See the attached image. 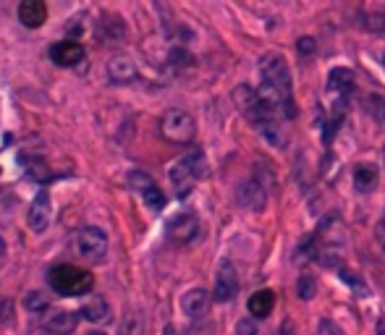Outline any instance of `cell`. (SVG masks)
<instances>
[{"label": "cell", "instance_id": "6da1fadb", "mask_svg": "<svg viewBox=\"0 0 385 335\" xmlns=\"http://www.w3.org/2000/svg\"><path fill=\"white\" fill-rule=\"evenodd\" d=\"M48 283H50V288H53V291H55L58 296H66V299H71V296L89 294V291H92V286H95V278H92V273L81 270L79 265L60 262V265L50 267Z\"/></svg>", "mask_w": 385, "mask_h": 335}, {"label": "cell", "instance_id": "7a4b0ae2", "mask_svg": "<svg viewBox=\"0 0 385 335\" xmlns=\"http://www.w3.org/2000/svg\"><path fill=\"white\" fill-rule=\"evenodd\" d=\"M205 173H208L205 152L194 147V149H189L184 158H178L176 163H173L168 176H170V184H173L178 197H187L199 178H205Z\"/></svg>", "mask_w": 385, "mask_h": 335}, {"label": "cell", "instance_id": "3957f363", "mask_svg": "<svg viewBox=\"0 0 385 335\" xmlns=\"http://www.w3.org/2000/svg\"><path fill=\"white\" fill-rule=\"evenodd\" d=\"M108 233L102 228H95V226H87V228H79L74 236H71V249L87 259V262H102L105 254H108Z\"/></svg>", "mask_w": 385, "mask_h": 335}, {"label": "cell", "instance_id": "277c9868", "mask_svg": "<svg viewBox=\"0 0 385 335\" xmlns=\"http://www.w3.org/2000/svg\"><path fill=\"white\" fill-rule=\"evenodd\" d=\"M160 134L168 142H173V144H189L197 137V123H194V118L189 116L187 110L170 108L160 118Z\"/></svg>", "mask_w": 385, "mask_h": 335}, {"label": "cell", "instance_id": "5b68a950", "mask_svg": "<svg viewBox=\"0 0 385 335\" xmlns=\"http://www.w3.org/2000/svg\"><path fill=\"white\" fill-rule=\"evenodd\" d=\"M259 76H262L265 84L276 87L283 97H291V71H288V63L283 55L267 53L262 63H259Z\"/></svg>", "mask_w": 385, "mask_h": 335}, {"label": "cell", "instance_id": "8992f818", "mask_svg": "<svg viewBox=\"0 0 385 335\" xmlns=\"http://www.w3.org/2000/svg\"><path fill=\"white\" fill-rule=\"evenodd\" d=\"M128 186L137 191L139 197H142V202H144L152 212H160V210L166 207L163 189H160L158 184L152 181V176L144 173V170H131V173H128Z\"/></svg>", "mask_w": 385, "mask_h": 335}, {"label": "cell", "instance_id": "52a82bcc", "mask_svg": "<svg viewBox=\"0 0 385 335\" xmlns=\"http://www.w3.org/2000/svg\"><path fill=\"white\" fill-rule=\"evenodd\" d=\"M236 202L244 210H249V212H262L267 205L265 181L257 176V173L252 178H247V181H241L236 189Z\"/></svg>", "mask_w": 385, "mask_h": 335}, {"label": "cell", "instance_id": "ba28073f", "mask_svg": "<svg viewBox=\"0 0 385 335\" xmlns=\"http://www.w3.org/2000/svg\"><path fill=\"white\" fill-rule=\"evenodd\" d=\"M199 236V217L194 212H178L168 220V238L176 247H189Z\"/></svg>", "mask_w": 385, "mask_h": 335}, {"label": "cell", "instance_id": "9c48e42d", "mask_svg": "<svg viewBox=\"0 0 385 335\" xmlns=\"http://www.w3.org/2000/svg\"><path fill=\"white\" fill-rule=\"evenodd\" d=\"M53 220V202H50V194L42 189L37 197L32 199L29 205V212H27V223L34 233H45Z\"/></svg>", "mask_w": 385, "mask_h": 335}, {"label": "cell", "instance_id": "30bf717a", "mask_svg": "<svg viewBox=\"0 0 385 335\" xmlns=\"http://www.w3.org/2000/svg\"><path fill=\"white\" fill-rule=\"evenodd\" d=\"M238 291V278H236V267L231 265L228 259H223L220 262V267H217V275H215V301H220V304H226V301H231L234 296H236Z\"/></svg>", "mask_w": 385, "mask_h": 335}, {"label": "cell", "instance_id": "8fae6325", "mask_svg": "<svg viewBox=\"0 0 385 335\" xmlns=\"http://www.w3.org/2000/svg\"><path fill=\"white\" fill-rule=\"evenodd\" d=\"M79 325V317L66 309H48L42 317V327L53 335H71Z\"/></svg>", "mask_w": 385, "mask_h": 335}, {"label": "cell", "instance_id": "7c38bea8", "mask_svg": "<svg viewBox=\"0 0 385 335\" xmlns=\"http://www.w3.org/2000/svg\"><path fill=\"white\" fill-rule=\"evenodd\" d=\"M50 58H53V63L63 66V69H74V66H79L81 60H84V48L74 40L55 42L50 48Z\"/></svg>", "mask_w": 385, "mask_h": 335}, {"label": "cell", "instance_id": "4fadbf2b", "mask_svg": "<svg viewBox=\"0 0 385 335\" xmlns=\"http://www.w3.org/2000/svg\"><path fill=\"white\" fill-rule=\"evenodd\" d=\"M181 309L189 320H202L210 309V294L205 288H189L187 294L181 296Z\"/></svg>", "mask_w": 385, "mask_h": 335}, {"label": "cell", "instance_id": "5bb4252c", "mask_svg": "<svg viewBox=\"0 0 385 335\" xmlns=\"http://www.w3.org/2000/svg\"><path fill=\"white\" fill-rule=\"evenodd\" d=\"M108 76L113 84H131L137 81L139 71H137V63L128 58V55H113L108 60Z\"/></svg>", "mask_w": 385, "mask_h": 335}, {"label": "cell", "instance_id": "9a60e30c", "mask_svg": "<svg viewBox=\"0 0 385 335\" xmlns=\"http://www.w3.org/2000/svg\"><path fill=\"white\" fill-rule=\"evenodd\" d=\"M45 19H48L45 0H21L19 3V21L27 29H40Z\"/></svg>", "mask_w": 385, "mask_h": 335}, {"label": "cell", "instance_id": "2e32d148", "mask_svg": "<svg viewBox=\"0 0 385 335\" xmlns=\"http://www.w3.org/2000/svg\"><path fill=\"white\" fill-rule=\"evenodd\" d=\"M354 71L346 69V66H338V69H333L330 74H327V87L336 92L338 97H349L351 92H354Z\"/></svg>", "mask_w": 385, "mask_h": 335}, {"label": "cell", "instance_id": "e0dca14e", "mask_svg": "<svg viewBox=\"0 0 385 335\" xmlns=\"http://www.w3.org/2000/svg\"><path fill=\"white\" fill-rule=\"evenodd\" d=\"M97 37L102 42H108V45L121 42L126 37V27H123V21L116 19V16H105L102 21H97Z\"/></svg>", "mask_w": 385, "mask_h": 335}, {"label": "cell", "instance_id": "ac0fdd59", "mask_svg": "<svg viewBox=\"0 0 385 335\" xmlns=\"http://www.w3.org/2000/svg\"><path fill=\"white\" fill-rule=\"evenodd\" d=\"M249 315H255L257 320H262L273 312V306H276V294L270 291V288H262V291H257L252 299H249Z\"/></svg>", "mask_w": 385, "mask_h": 335}, {"label": "cell", "instance_id": "d6986e66", "mask_svg": "<svg viewBox=\"0 0 385 335\" xmlns=\"http://www.w3.org/2000/svg\"><path fill=\"white\" fill-rule=\"evenodd\" d=\"M317 238H320L323 244H330V247L341 244V238H344V226H341L338 215H327L325 220L320 223V233H317Z\"/></svg>", "mask_w": 385, "mask_h": 335}, {"label": "cell", "instance_id": "ffe728a7", "mask_svg": "<svg viewBox=\"0 0 385 335\" xmlns=\"http://www.w3.org/2000/svg\"><path fill=\"white\" fill-rule=\"evenodd\" d=\"M234 102H236V108L241 110L244 116H249V113L259 105V92L252 89L249 84H238V87L234 89Z\"/></svg>", "mask_w": 385, "mask_h": 335}, {"label": "cell", "instance_id": "44dd1931", "mask_svg": "<svg viewBox=\"0 0 385 335\" xmlns=\"http://www.w3.org/2000/svg\"><path fill=\"white\" fill-rule=\"evenodd\" d=\"M81 317H84L87 322H95V325H97V322H108V320H110L108 301H105V299H100V296H97V299H92V301H89V304L81 309Z\"/></svg>", "mask_w": 385, "mask_h": 335}, {"label": "cell", "instance_id": "7402d4cb", "mask_svg": "<svg viewBox=\"0 0 385 335\" xmlns=\"http://www.w3.org/2000/svg\"><path fill=\"white\" fill-rule=\"evenodd\" d=\"M377 184V170L375 165H370V163H365V165H356L354 170V186L359 189V191H372Z\"/></svg>", "mask_w": 385, "mask_h": 335}, {"label": "cell", "instance_id": "603a6c76", "mask_svg": "<svg viewBox=\"0 0 385 335\" xmlns=\"http://www.w3.org/2000/svg\"><path fill=\"white\" fill-rule=\"evenodd\" d=\"M257 128H259V134H262V137H265L267 142L273 144V147H286L288 137H286V131H283V128L276 123V118L265 121V123H259Z\"/></svg>", "mask_w": 385, "mask_h": 335}, {"label": "cell", "instance_id": "cb8c5ba5", "mask_svg": "<svg viewBox=\"0 0 385 335\" xmlns=\"http://www.w3.org/2000/svg\"><path fill=\"white\" fill-rule=\"evenodd\" d=\"M24 309L32 312V315H45L50 309L48 294H42V291H29V294L24 296Z\"/></svg>", "mask_w": 385, "mask_h": 335}, {"label": "cell", "instance_id": "d4e9b609", "mask_svg": "<svg viewBox=\"0 0 385 335\" xmlns=\"http://www.w3.org/2000/svg\"><path fill=\"white\" fill-rule=\"evenodd\" d=\"M168 63H170V69H176V71L191 69V66H194V55L184 48H173L168 53Z\"/></svg>", "mask_w": 385, "mask_h": 335}, {"label": "cell", "instance_id": "484cf974", "mask_svg": "<svg viewBox=\"0 0 385 335\" xmlns=\"http://www.w3.org/2000/svg\"><path fill=\"white\" fill-rule=\"evenodd\" d=\"M27 173H29L34 181H40V184H45V181H50L53 178V170L48 168V163L40 158H32L27 160Z\"/></svg>", "mask_w": 385, "mask_h": 335}, {"label": "cell", "instance_id": "4316f807", "mask_svg": "<svg viewBox=\"0 0 385 335\" xmlns=\"http://www.w3.org/2000/svg\"><path fill=\"white\" fill-rule=\"evenodd\" d=\"M365 110L377 121V123H383L385 121V97L383 95H370V97H367Z\"/></svg>", "mask_w": 385, "mask_h": 335}, {"label": "cell", "instance_id": "83f0119b", "mask_svg": "<svg viewBox=\"0 0 385 335\" xmlns=\"http://www.w3.org/2000/svg\"><path fill=\"white\" fill-rule=\"evenodd\" d=\"M297 262H309V259H317V247H315V238L306 236L302 244L297 247Z\"/></svg>", "mask_w": 385, "mask_h": 335}, {"label": "cell", "instance_id": "f1b7e54d", "mask_svg": "<svg viewBox=\"0 0 385 335\" xmlns=\"http://www.w3.org/2000/svg\"><path fill=\"white\" fill-rule=\"evenodd\" d=\"M336 273H338V278H341V280H346V283L354 288V291H359V296H367V286L362 283V280H359V278L354 275V273H351V270H346V267L341 265L336 270Z\"/></svg>", "mask_w": 385, "mask_h": 335}, {"label": "cell", "instance_id": "f546056e", "mask_svg": "<svg viewBox=\"0 0 385 335\" xmlns=\"http://www.w3.org/2000/svg\"><path fill=\"white\" fill-rule=\"evenodd\" d=\"M365 29L375 32V34H383L385 32V13L383 11H372V13H367Z\"/></svg>", "mask_w": 385, "mask_h": 335}, {"label": "cell", "instance_id": "4dcf8cb0", "mask_svg": "<svg viewBox=\"0 0 385 335\" xmlns=\"http://www.w3.org/2000/svg\"><path fill=\"white\" fill-rule=\"evenodd\" d=\"M297 53H299V58H312V55L317 53L315 37H299L297 40Z\"/></svg>", "mask_w": 385, "mask_h": 335}, {"label": "cell", "instance_id": "1f68e13d", "mask_svg": "<svg viewBox=\"0 0 385 335\" xmlns=\"http://www.w3.org/2000/svg\"><path fill=\"white\" fill-rule=\"evenodd\" d=\"M297 294L304 299V301H309L312 296H315V280L309 275H302L299 278V283H297Z\"/></svg>", "mask_w": 385, "mask_h": 335}, {"label": "cell", "instance_id": "d6a6232c", "mask_svg": "<svg viewBox=\"0 0 385 335\" xmlns=\"http://www.w3.org/2000/svg\"><path fill=\"white\" fill-rule=\"evenodd\" d=\"M317 335H344V330L336 325V322H330V320H323L320 325H317Z\"/></svg>", "mask_w": 385, "mask_h": 335}, {"label": "cell", "instance_id": "836d02e7", "mask_svg": "<svg viewBox=\"0 0 385 335\" xmlns=\"http://www.w3.org/2000/svg\"><path fill=\"white\" fill-rule=\"evenodd\" d=\"M236 335H257V322L255 320H238Z\"/></svg>", "mask_w": 385, "mask_h": 335}, {"label": "cell", "instance_id": "e575fe53", "mask_svg": "<svg viewBox=\"0 0 385 335\" xmlns=\"http://www.w3.org/2000/svg\"><path fill=\"white\" fill-rule=\"evenodd\" d=\"M163 335H181V330H178L176 325H166V330H163Z\"/></svg>", "mask_w": 385, "mask_h": 335}, {"label": "cell", "instance_id": "d590c367", "mask_svg": "<svg viewBox=\"0 0 385 335\" xmlns=\"http://www.w3.org/2000/svg\"><path fill=\"white\" fill-rule=\"evenodd\" d=\"M281 335H294V325H291V322H283V330H281Z\"/></svg>", "mask_w": 385, "mask_h": 335}, {"label": "cell", "instance_id": "8d00e7d4", "mask_svg": "<svg viewBox=\"0 0 385 335\" xmlns=\"http://www.w3.org/2000/svg\"><path fill=\"white\" fill-rule=\"evenodd\" d=\"M377 335H385V317H380V320H377Z\"/></svg>", "mask_w": 385, "mask_h": 335}, {"label": "cell", "instance_id": "74e56055", "mask_svg": "<svg viewBox=\"0 0 385 335\" xmlns=\"http://www.w3.org/2000/svg\"><path fill=\"white\" fill-rule=\"evenodd\" d=\"M3 257H6V241L0 238V259H3Z\"/></svg>", "mask_w": 385, "mask_h": 335}, {"label": "cell", "instance_id": "f35d334b", "mask_svg": "<svg viewBox=\"0 0 385 335\" xmlns=\"http://www.w3.org/2000/svg\"><path fill=\"white\" fill-rule=\"evenodd\" d=\"M87 335H108V333H102V330H92V333H87Z\"/></svg>", "mask_w": 385, "mask_h": 335}, {"label": "cell", "instance_id": "ab89813d", "mask_svg": "<svg viewBox=\"0 0 385 335\" xmlns=\"http://www.w3.org/2000/svg\"><path fill=\"white\" fill-rule=\"evenodd\" d=\"M383 168H385V149H383Z\"/></svg>", "mask_w": 385, "mask_h": 335}, {"label": "cell", "instance_id": "60d3db41", "mask_svg": "<svg viewBox=\"0 0 385 335\" xmlns=\"http://www.w3.org/2000/svg\"><path fill=\"white\" fill-rule=\"evenodd\" d=\"M383 69H385V53H383Z\"/></svg>", "mask_w": 385, "mask_h": 335}]
</instances>
